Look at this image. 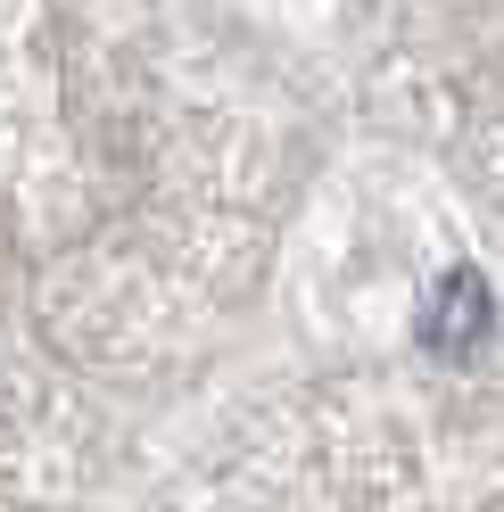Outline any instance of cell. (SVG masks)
<instances>
[{"mask_svg": "<svg viewBox=\"0 0 504 512\" xmlns=\"http://www.w3.org/2000/svg\"><path fill=\"white\" fill-rule=\"evenodd\" d=\"M488 331H496L488 273L455 265V273L430 290V306H422V347H430V356H447V364H471V356L488 347Z\"/></svg>", "mask_w": 504, "mask_h": 512, "instance_id": "obj_1", "label": "cell"}]
</instances>
